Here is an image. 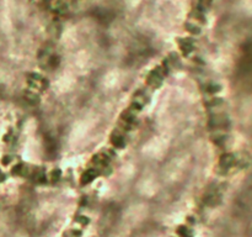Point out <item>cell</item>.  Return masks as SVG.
I'll return each mask as SVG.
<instances>
[{"label": "cell", "mask_w": 252, "mask_h": 237, "mask_svg": "<svg viewBox=\"0 0 252 237\" xmlns=\"http://www.w3.org/2000/svg\"><path fill=\"white\" fill-rule=\"evenodd\" d=\"M179 54L172 52L148 73L144 83L137 89V91H134L128 106L121 113L108 138L107 146L94 155L84 169L80 177L81 185L90 184L96 178L105 174L106 169L110 168L117 153L127 145L128 138L130 137V133L134 130L135 123L139 118V114L148 105L153 94L161 86L172 69L179 64Z\"/></svg>", "instance_id": "6da1fadb"}, {"label": "cell", "mask_w": 252, "mask_h": 237, "mask_svg": "<svg viewBox=\"0 0 252 237\" xmlns=\"http://www.w3.org/2000/svg\"><path fill=\"white\" fill-rule=\"evenodd\" d=\"M88 221L89 217L86 216V215H76L73 224H71L70 227L64 232L63 237H81Z\"/></svg>", "instance_id": "7a4b0ae2"}]
</instances>
